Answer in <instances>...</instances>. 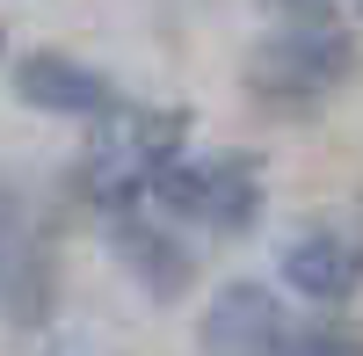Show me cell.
<instances>
[{
  "instance_id": "1",
  "label": "cell",
  "mask_w": 363,
  "mask_h": 356,
  "mask_svg": "<svg viewBox=\"0 0 363 356\" xmlns=\"http://www.w3.org/2000/svg\"><path fill=\"white\" fill-rule=\"evenodd\" d=\"M182 131H189L182 109H109V116H95V145L80 160L87 196H102V204L153 196V182L174 167Z\"/></svg>"
},
{
  "instance_id": "6",
  "label": "cell",
  "mask_w": 363,
  "mask_h": 356,
  "mask_svg": "<svg viewBox=\"0 0 363 356\" xmlns=\"http://www.w3.org/2000/svg\"><path fill=\"white\" fill-rule=\"evenodd\" d=\"M284 284L298 291V299H313V306H342L349 291L363 284V240H356V233H335V226H320V233H306V240H291V255H284Z\"/></svg>"
},
{
  "instance_id": "4",
  "label": "cell",
  "mask_w": 363,
  "mask_h": 356,
  "mask_svg": "<svg viewBox=\"0 0 363 356\" xmlns=\"http://www.w3.org/2000/svg\"><path fill=\"white\" fill-rule=\"evenodd\" d=\"M203 356H291V320L262 284H225L196 320Z\"/></svg>"
},
{
  "instance_id": "5",
  "label": "cell",
  "mask_w": 363,
  "mask_h": 356,
  "mask_svg": "<svg viewBox=\"0 0 363 356\" xmlns=\"http://www.w3.org/2000/svg\"><path fill=\"white\" fill-rule=\"evenodd\" d=\"M15 95L29 109H51V116H109L116 109L109 80L95 66H80V58H66V51H29L15 66Z\"/></svg>"
},
{
  "instance_id": "3",
  "label": "cell",
  "mask_w": 363,
  "mask_h": 356,
  "mask_svg": "<svg viewBox=\"0 0 363 356\" xmlns=\"http://www.w3.org/2000/svg\"><path fill=\"white\" fill-rule=\"evenodd\" d=\"M349 73V37L327 15H306V22H291V29H277L262 51H255V95H269V102H313V95H327Z\"/></svg>"
},
{
  "instance_id": "8",
  "label": "cell",
  "mask_w": 363,
  "mask_h": 356,
  "mask_svg": "<svg viewBox=\"0 0 363 356\" xmlns=\"http://www.w3.org/2000/svg\"><path fill=\"white\" fill-rule=\"evenodd\" d=\"M291 356H363L356 342H291Z\"/></svg>"
},
{
  "instance_id": "7",
  "label": "cell",
  "mask_w": 363,
  "mask_h": 356,
  "mask_svg": "<svg viewBox=\"0 0 363 356\" xmlns=\"http://www.w3.org/2000/svg\"><path fill=\"white\" fill-rule=\"evenodd\" d=\"M116 247H124V262L145 277V291H160V299H174V291L189 284V262H182L160 233H145V226H116Z\"/></svg>"
},
{
  "instance_id": "2",
  "label": "cell",
  "mask_w": 363,
  "mask_h": 356,
  "mask_svg": "<svg viewBox=\"0 0 363 356\" xmlns=\"http://www.w3.org/2000/svg\"><path fill=\"white\" fill-rule=\"evenodd\" d=\"M153 204L167 218H189L203 233H247L255 211H262V174L247 153H211V160H174L160 182H153Z\"/></svg>"
}]
</instances>
